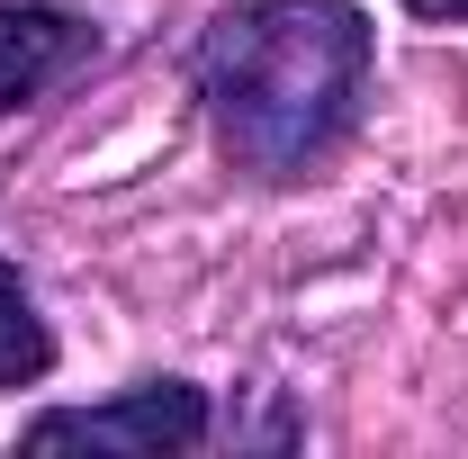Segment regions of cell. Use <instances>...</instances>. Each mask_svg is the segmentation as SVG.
<instances>
[{
  "label": "cell",
  "mask_w": 468,
  "mask_h": 459,
  "mask_svg": "<svg viewBox=\"0 0 468 459\" xmlns=\"http://www.w3.org/2000/svg\"><path fill=\"white\" fill-rule=\"evenodd\" d=\"M414 18H441V27H468V0H406Z\"/></svg>",
  "instance_id": "5b68a950"
},
{
  "label": "cell",
  "mask_w": 468,
  "mask_h": 459,
  "mask_svg": "<svg viewBox=\"0 0 468 459\" xmlns=\"http://www.w3.org/2000/svg\"><path fill=\"white\" fill-rule=\"evenodd\" d=\"M198 100L243 172H306L369 100V18L351 0H234L198 37Z\"/></svg>",
  "instance_id": "6da1fadb"
},
{
  "label": "cell",
  "mask_w": 468,
  "mask_h": 459,
  "mask_svg": "<svg viewBox=\"0 0 468 459\" xmlns=\"http://www.w3.org/2000/svg\"><path fill=\"white\" fill-rule=\"evenodd\" d=\"M46 369H55V334H46L27 280L0 262V388H37Z\"/></svg>",
  "instance_id": "277c9868"
},
{
  "label": "cell",
  "mask_w": 468,
  "mask_h": 459,
  "mask_svg": "<svg viewBox=\"0 0 468 459\" xmlns=\"http://www.w3.org/2000/svg\"><path fill=\"white\" fill-rule=\"evenodd\" d=\"M37 451H135V459H163L207 442V397L180 388V379H154V388H126L117 405H72V414H37L27 423Z\"/></svg>",
  "instance_id": "7a4b0ae2"
},
{
  "label": "cell",
  "mask_w": 468,
  "mask_h": 459,
  "mask_svg": "<svg viewBox=\"0 0 468 459\" xmlns=\"http://www.w3.org/2000/svg\"><path fill=\"white\" fill-rule=\"evenodd\" d=\"M90 63V27L63 9H0V117L46 100L63 72Z\"/></svg>",
  "instance_id": "3957f363"
}]
</instances>
